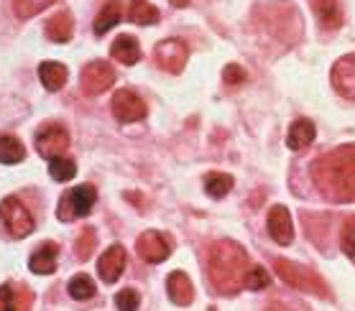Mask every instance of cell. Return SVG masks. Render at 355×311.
I'll return each mask as SVG.
<instances>
[{
  "label": "cell",
  "mask_w": 355,
  "mask_h": 311,
  "mask_svg": "<svg viewBox=\"0 0 355 311\" xmlns=\"http://www.w3.org/2000/svg\"><path fill=\"white\" fill-rule=\"evenodd\" d=\"M317 189L335 202L355 199V145H343L312 163Z\"/></svg>",
  "instance_id": "1"
},
{
  "label": "cell",
  "mask_w": 355,
  "mask_h": 311,
  "mask_svg": "<svg viewBox=\"0 0 355 311\" xmlns=\"http://www.w3.org/2000/svg\"><path fill=\"white\" fill-rule=\"evenodd\" d=\"M248 268L250 265L245 250L233 240H220L210 247L207 271H210V283L220 294H238L243 288V278H245Z\"/></svg>",
  "instance_id": "2"
},
{
  "label": "cell",
  "mask_w": 355,
  "mask_h": 311,
  "mask_svg": "<svg viewBox=\"0 0 355 311\" xmlns=\"http://www.w3.org/2000/svg\"><path fill=\"white\" fill-rule=\"evenodd\" d=\"M97 202V189L92 184H80L69 189L67 194H62L57 207V215L62 222H69V220H77V217H87L92 212Z\"/></svg>",
  "instance_id": "3"
},
{
  "label": "cell",
  "mask_w": 355,
  "mask_h": 311,
  "mask_svg": "<svg viewBox=\"0 0 355 311\" xmlns=\"http://www.w3.org/2000/svg\"><path fill=\"white\" fill-rule=\"evenodd\" d=\"M0 220L6 224V230L13 238H26L33 232V217L31 212L24 207V202L18 197H6L0 202Z\"/></svg>",
  "instance_id": "4"
},
{
  "label": "cell",
  "mask_w": 355,
  "mask_h": 311,
  "mask_svg": "<svg viewBox=\"0 0 355 311\" xmlns=\"http://www.w3.org/2000/svg\"><path fill=\"white\" fill-rule=\"evenodd\" d=\"M276 273H279V278H284L289 286L294 288H302V291H309V294H327V288L320 283L315 273L307 271V268H302V265L291 263V260H276Z\"/></svg>",
  "instance_id": "5"
},
{
  "label": "cell",
  "mask_w": 355,
  "mask_h": 311,
  "mask_svg": "<svg viewBox=\"0 0 355 311\" xmlns=\"http://www.w3.org/2000/svg\"><path fill=\"white\" fill-rule=\"evenodd\" d=\"M69 148V133H67L59 123H49L36 133V151L44 156L46 161L64 156Z\"/></svg>",
  "instance_id": "6"
},
{
  "label": "cell",
  "mask_w": 355,
  "mask_h": 311,
  "mask_svg": "<svg viewBox=\"0 0 355 311\" xmlns=\"http://www.w3.org/2000/svg\"><path fill=\"white\" fill-rule=\"evenodd\" d=\"M154 56H156V64L162 66L164 72L179 74L187 66V59H189V48H187L184 41L166 39V41H162V44H156Z\"/></svg>",
  "instance_id": "7"
},
{
  "label": "cell",
  "mask_w": 355,
  "mask_h": 311,
  "mask_svg": "<svg viewBox=\"0 0 355 311\" xmlns=\"http://www.w3.org/2000/svg\"><path fill=\"white\" fill-rule=\"evenodd\" d=\"M113 82H115V72L107 62H89L82 69V77H80V85L87 95H103V92H107V89L113 87Z\"/></svg>",
  "instance_id": "8"
},
{
  "label": "cell",
  "mask_w": 355,
  "mask_h": 311,
  "mask_svg": "<svg viewBox=\"0 0 355 311\" xmlns=\"http://www.w3.org/2000/svg\"><path fill=\"white\" fill-rule=\"evenodd\" d=\"M138 256L144 258L146 263H164L171 253V240L166 235L156 230H146L136 242Z\"/></svg>",
  "instance_id": "9"
},
{
  "label": "cell",
  "mask_w": 355,
  "mask_h": 311,
  "mask_svg": "<svg viewBox=\"0 0 355 311\" xmlns=\"http://www.w3.org/2000/svg\"><path fill=\"white\" fill-rule=\"evenodd\" d=\"M113 115L121 123H138V120L146 118V103L136 92L121 89L113 95Z\"/></svg>",
  "instance_id": "10"
},
{
  "label": "cell",
  "mask_w": 355,
  "mask_h": 311,
  "mask_svg": "<svg viewBox=\"0 0 355 311\" xmlns=\"http://www.w3.org/2000/svg\"><path fill=\"white\" fill-rule=\"evenodd\" d=\"M332 87L345 100H355V54H345L332 66Z\"/></svg>",
  "instance_id": "11"
},
{
  "label": "cell",
  "mask_w": 355,
  "mask_h": 311,
  "mask_svg": "<svg viewBox=\"0 0 355 311\" xmlns=\"http://www.w3.org/2000/svg\"><path fill=\"white\" fill-rule=\"evenodd\" d=\"M266 227H268V235L274 238V242H279V245H291V240H294V222H291L289 209L284 207V204L271 207Z\"/></svg>",
  "instance_id": "12"
},
{
  "label": "cell",
  "mask_w": 355,
  "mask_h": 311,
  "mask_svg": "<svg viewBox=\"0 0 355 311\" xmlns=\"http://www.w3.org/2000/svg\"><path fill=\"white\" fill-rule=\"evenodd\" d=\"M125 271V250L121 245H110L97 260V273L105 283H115Z\"/></svg>",
  "instance_id": "13"
},
{
  "label": "cell",
  "mask_w": 355,
  "mask_h": 311,
  "mask_svg": "<svg viewBox=\"0 0 355 311\" xmlns=\"http://www.w3.org/2000/svg\"><path fill=\"white\" fill-rule=\"evenodd\" d=\"M57 256H59L57 242H44V245H39L31 253L28 268H31L36 276H49V273L57 271Z\"/></svg>",
  "instance_id": "14"
},
{
  "label": "cell",
  "mask_w": 355,
  "mask_h": 311,
  "mask_svg": "<svg viewBox=\"0 0 355 311\" xmlns=\"http://www.w3.org/2000/svg\"><path fill=\"white\" fill-rule=\"evenodd\" d=\"M166 291H169V299L177 306H189L194 301V286L189 276L182 271H174L166 276Z\"/></svg>",
  "instance_id": "15"
},
{
  "label": "cell",
  "mask_w": 355,
  "mask_h": 311,
  "mask_svg": "<svg viewBox=\"0 0 355 311\" xmlns=\"http://www.w3.org/2000/svg\"><path fill=\"white\" fill-rule=\"evenodd\" d=\"M110 54H113L115 62H121V64L130 66V64H136L138 59H141V46H138V41L133 39L130 33H123V36H118V39L113 41Z\"/></svg>",
  "instance_id": "16"
},
{
  "label": "cell",
  "mask_w": 355,
  "mask_h": 311,
  "mask_svg": "<svg viewBox=\"0 0 355 311\" xmlns=\"http://www.w3.org/2000/svg\"><path fill=\"white\" fill-rule=\"evenodd\" d=\"M312 141H315V125H312V120H307V118L294 120L289 128V136H286V145H289L291 151H302V148H307Z\"/></svg>",
  "instance_id": "17"
},
{
  "label": "cell",
  "mask_w": 355,
  "mask_h": 311,
  "mask_svg": "<svg viewBox=\"0 0 355 311\" xmlns=\"http://www.w3.org/2000/svg\"><path fill=\"white\" fill-rule=\"evenodd\" d=\"M121 18H123V3L121 0H107L95 18V33L97 36L107 33L110 28H115V26L121 24Z\"/></svg>",
  "instance_id": "18"
},
{
  "label": "cell",
  "mask_w": 355,
  "mask_h": 311,
  "mask_svg": "<svg viewBox=\"0 0 355 311\" xmlns=\"http://www.w3.org/2000/svg\"><path fill=\"white\" fill-rule=\"evenodd\" d=\"M39 80L49 92H59L67 82V66L59 62H41L39 66Z\"/></svg>",
  "instance_id": "19"
},
{
  "label": "cell",
  "mask_w": 355,
  "mask_h": 311,
  "mask_svg": "<svg viewBox=\"0 0 355 311\" xmlns=\"http://www.w3.org/2000/svg\"><path fill=\"white\" fill-rule=\"evenodd\" d=\"M72 31H74V18L69 16L67 10H62V13L49 18L46 36L51 41H57V44H67V41L72 39Z\"/></svg>",
  "instance_id": "20"
},
{
  "label": "cell",
  "mask_w": 355,
  "mask_h": 311,
  "mask_svg": "<svg viewBox=\"0 0 355 311\" xmlns=\"http://www.w3.org/2000/svg\"><path fill=\"white\" fill-rule=\"evenodd\" d=\"M31 306V294H18L16 286L3 283L0 286V311H26Z\"/></svg>",
  "instance_id": "21"
},
{
  "label": "cell",
  "mask_w": 355,
  "mask_h": 311,
  "mask_svg": "<svg viewBox=\"0 0 355 311\" xmlns=\"http://www.w3.org/2000/svg\"><path fill=\"white\" fill-rule=\"evenodd\" d=\"M312 8H315L317 18L324 28H338L340 26V8H338V0H312Z\"/></svg>",
  "instance_id": "22"
},
{
  "label": "cell",
  "mask_w": 355,
  "mask_h": 311,
  "mask_svg": "<svg viewBox=\"0 0 355 311\" xmlns=\"http://www.w3.org/2000/svg\"><path fill=\"white\" fill-rule=\"evenodd\" d=\"M128 18L138 26H151L159 21V10H156L148 0H130Z\"/></svg>",
  "instance_id": "23"
},
{
  "label": "cell",
  "mask_w": 355,
  "mask_h": 311,
  "mask_svg": "<svg viewBox=\"0 0 355 311\" xmlns=\"http://www.w3.org/2000/svg\"><path fill=\"white\" fill-rule=\"evenodd\" d=\"M26 159L24 143L13 136H0V163H21Z\"/></svg>",
  "instance_id": "24"
},
{
  "label": "cell",
  "mask_w": 355,
  "mask_h": 311,
  "mask_svg": "<svg viewBox=\"0 0 355 311\" xmlns=\"http://www.w3.org/2000/svg\"><path fill=\"white\" fill-rule=\"evenodd\" d=\"M233 189V176L230 174H223V171H212V174L205 176V192L220 199V197H225L227 192Z\"/></svg>",
  "instance_id": "25"
},
{
  "label": "cell",
  "mask_w": 355,
  "mask_h": 311,
  "mask_svg": "<svg viewBox=\"0 0 355 311\" xmlns=\"http://www.w3.org/2000/svg\"><path fill=\"white\" fill-rule=\"evenodd\" d=\"M69 294H72V299H77V301H87V299L95 296V283H92V278H89L87 273H77V276L69 281Z\"/></svg>",
  "instance_id": "26"
},
{
  "label": "cell",
  "mask_w": 355,
  "mask_h": 311,
  "mask_svg": "<svg viewBox=\"0 0 355 311\" xmlns=\"http://www.w3.org/2000/svg\"><path fill=\"white\" fill-rule=\"evenodd\" d=\"M49 171L57 181H69L77 176V163L72 159H64V156H57V159L49 161Z\"/></svg>",
  "instance_id": "27"
},
{
  "label": "cell",
  "mask_w": 355,
  "mask_h": 311,
  "mask_svg": "<svg viewBox=\"0 0 355 311\" xmlns=\"http://www.w3.org/2000/svg\"><path fill=\"white\" fill-rule=\"evenodd\" d=\"M268 283H271V276L261 265H250L245 278H243V288H248V291H263V288H268Z\"/></svg>",
  "instance_id": "28"
},
{
  "label": "cell",
  "mask_w": 355,
  "mask_h": 311,
  "mask_svg": "<svg viewBox=\"0 0 355 311\" xmlns=\"http://www.w3.org/2000/svg\"><path fill=\"white\" fill-rule=\"evenodd\" d=\"M51 3H57V0H13V10L18 18H31L41 10H46Z\"/></svg>",
  "instance_id": "29"
},
{
  "label": "cell",
  "mask_w": 355,
  "mask_h": 311,
  "mask_svg": "<svg viewBox=\"0 0 355 311\" xmlns=\"http://www.w3.org/2000/svg\"><path fill=\"white\" fill-rule=\"evenodd\" d=\"M95 247H97L95 230H92V227H85V230L80 232V238H77L74 253H77V258H80V260H89V256L95 253Z\"/></svg>",
  "instance_id": "30"
},
{
  "label": "cell",
  "mask_w": 355,
  "mask_h": 311,
  "mask_svg": "<svg viewBox=\"0 0 355 311\" xmlns=\"http://www.w3.org/2000/svg\"><path fill=\"white\" fill-rule=\"evenodd\" d=\"M340 247L347 258L355 260V217H347V222L343 224V232H340Z\"/></svg>",
  "instance_id": "31"
},
{
  "label": "cell",
  "mask_w": 355,
  "mask_h": 311,
  "mask_svg": "<svg viewBox=\"0 0 355 311\" xmlns=\"http://www.w3.org/2000/svg\"><path fill=\"white\" fill-rule=\"evenodd\" d=\"M138 303H141V296L133 288H123L121 294L115 296V306L118 311H138Z\"/></svg>",
  "instance_id": "32"
},
{
  "label": "cell",
  "mask_w": 355,
  "mask_h": 311,
  "mask_svg": "<svg viewBox=\"0 0 355 311\" xmlns=\"http://www.w3.org/2000/svg\"><path fill=\"white\" fill-rule=\"evenodd\" d=\"M223 80H225L227 85H241V82H245V72H243V66H238V64H227L225 72H223Z\"/></svg>",
  "instance_id": "33"
},
{
  "label": "cell",
  "mask_w": 355,
  "mask_h": 311,
  "mask_svg": "<svg viewBox=\"0 0 355 311\" xmlns=\"http://www.w3.org/2000/svg\"><path fill=\"white\" fill-rule=\"evenodd\" d=\"M266 311H291V309H286V306H282V303H274V306H268Z\"/></svg>",
  "instance_id": "34"
},
{
  "label": "cell",
  "mask_w": 355,
  "mask_h": 311,
  "mask_svg": "<svg viewBox=\"0 0 355 311\" xmlns=\"http://www.w3.org/2000/svg\"><path fill=\"white\" fill-rule=\"evenodd\" d=\"M169 3H171V6H177V8H184L189 0H169Z\"/></svg>",
  "instance_id": "35"
}]
</instances>
